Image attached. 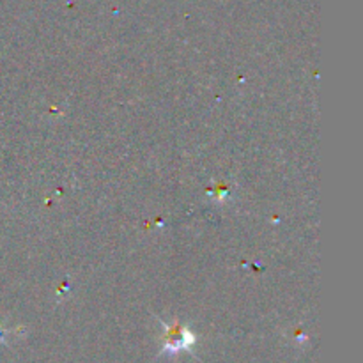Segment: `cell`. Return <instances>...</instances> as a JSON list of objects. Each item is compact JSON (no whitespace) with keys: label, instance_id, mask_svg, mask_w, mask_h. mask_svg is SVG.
<instances>
[]
</instances>
